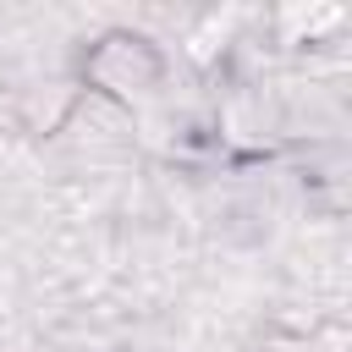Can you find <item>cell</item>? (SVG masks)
I'll list each match as a JSON object with an SVG mask.
<instances>
[{
  "label": "cell",
  "instance_id": "obj_1",
  "mask_svg": "<svg viewBox=\"0 0 352 352\" xmlns=\"http://www.w3.org/2000/svg\"><path fill=\"white\" fill-rule=\"evenodd\" d=\"M154 72H160V60H154L148 38H126V33H116V38H104V44L94 50V77H99L104 88H116V94L148 82Z\"/></svg>",
  "mask_w": 352,
  "mask_h": 352
}]
</instances>
